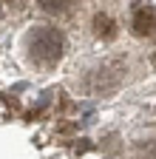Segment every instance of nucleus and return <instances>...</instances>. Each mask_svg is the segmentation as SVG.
<instances>
[{
    "label": "nucleus",
    "mask_w": 156,
    "mask_h": 159,
    "mask_svg": "<svg viewBox=\"0 0 156 159\" xmlns=\"http://www.w3.org/2000/svg\"><path fill=\"white\" fill-rule=\"evenodd\" d=\"M131 29H133V34H136V37H148V34H153V31H156V9H153V6H145V3H139V6L133 9Z\"/></svg>",
    "instance_id": "f03ea898"
},
{
    "label": "nucleus",
    "mask_w": 156,
    "mask_h": 159,
    "mask_svg": "<svg viewBox=\"0 0 156 159\" xmlns=\"http://www.w3.org/2000/svg\"><path fill=\"white\" fill-rule=\"evenodd\" d=\"M139 159H156V142H139Z\"/></svg>",
    "instance_id": "20e7f679"
},
{
    "label": "nucleus",
    "mask_w": 156,
    "mask_h": 159,
    "mask_svg": "<svg viewBox=\"0 0 156 159\" xmlns=\"http://www.w3.org/2000/svg\"><path fill=\"white\" fill-rule=\"evenodd\" d=\"M26 51L37 68H51L63 57V34L51 26H34L26 34Z\"/></svg>",
    "instance_id": "f257e3e1"
},
{
    "label": "nucleus",
    "mask_w": 156,
    "mask_h": 159,
    "mask_svg": "<svg viewBox=\"0 0 156 159\" xmlns=\"http://www.w3.org/2000/svg\"><path fill=\"white\" fill-rule=\"evenodd\" d=\"M94 34L102 37V40H114V37H116V23H114V17H108L105 11H100V14L94 17Z\"/></svg>",
    "instance_id": "7ed1b4c3"
}]
</instances>
